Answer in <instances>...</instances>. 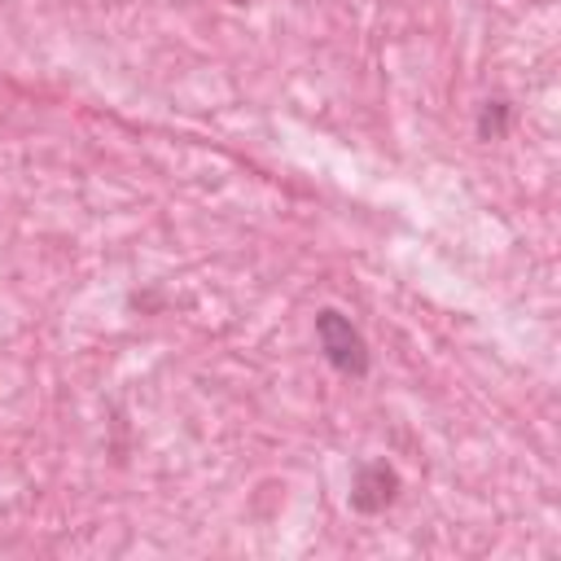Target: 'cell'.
Returning <instances> with one entry per match:
<instances>
[{
    "mask_svg": "<svg viewBox=\"0 0 561 561\" xmlns=\"http://www.w3.org/2000/svg\"><path fill=\"white\" fill-rule=\"evenodd\" d=\"M316 342H320L324 359H329L337 373H346V377H364V373H368V342H364V333H359L342 311L324 307V311L316 316Z\"/></svg>",
    "mask_w": 561,
    "mask_h": 561,
    "instance_id": "obj_1",
    "label": "cell"
},
{
    "mask_svg": "<svg viewBox=\"0 0 561 561\" xmlns=\"http://www.w3.org/2000/svg\"><path fill=\"white\" fill-rule=\"evenodd\" d=\"M394 491H399V473H394L386 460H373V465H364V469L355 473V482H351V508H359V513H381V508L394 500Z\"/></svg>",
    "mask_w": 561,
    "mask_h": 561,
    "instance_id": "obj_2",
    "label": "cell"
},
{
    "mask_svg": "<svg viewBox=\"0 0 561 561\" xmlns=\"http://www.w3.org/2000/svg\"><path fill=\"white\" fill-rule=\"evenodd\" d=\"M504 123H508V105H504V101H486V110H482V118H478V131H482V140H495V136H504Z\"/></svg>",
    "mask_w": 561,
    "mask_h": 561,
    "instance_id": "obj_3",
    "label": "cell"
}]
</instances>
